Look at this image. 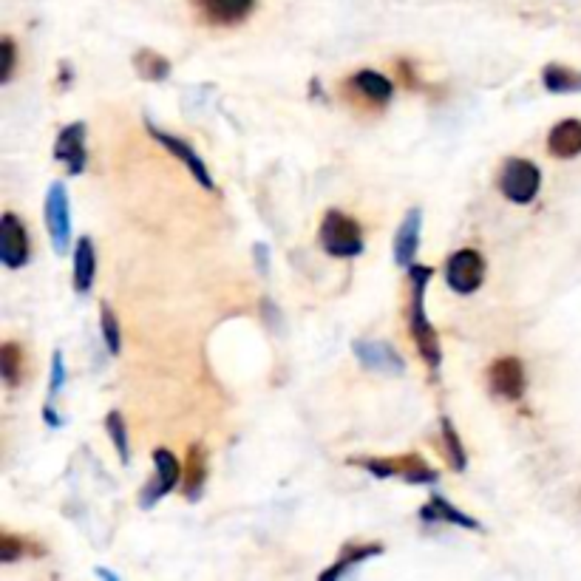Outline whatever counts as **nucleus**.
Wrapping results in <instances>:
<instances>
[{
  "instance_id": "9",
  "label": "nucleus",
  "mask_w": 581,
  "mask_h": 581,
  "mask_svg": "<svg viewBox=\"0 0 581 581\" xmlns=\"http://www.w3.org/2000/svg\"><path fill=\"white\" fill-rule=\"evenodd\" d=\"M488 389H491V394L505 397V400H522V394L528 389L522 360L513 358V355L496 358L488 366Z\"/></svg>"
},
{
  "instance_id": "24",
  "label": "nucleus",
  "mask_w": 581,
  "mask_h": 581,
  "mask_svg": "<svg viewBox=\"0 0 581 581\" xmlns=\"http://www.w3.org/2000/svg\"><path fill=\"white\" fill-rule=\"evenodd\" d=\"M105 428H108V437H111V443H114L117 454H120L122 465H128L131 462V443H128V428H125L120 411H108L105 414Z\"/></svg>"
},
{
  "instance_id": "14",
  "label": "nucleus",
  "mask_w": 581,
  "mask_h": 581,
  "mask_svg": "<svg viewBox=\"0 0 581 581\" xmlns=\"http://www.w3.org/2000/svg\"><path fill=\"white\" fill-rule=\"evenodd\" d=\"M346 88L363 100V103H372V105H386L392 100L394 86L389 77H383L380 71L372 69H363L358 74H352L349 80H346Z\"/></svg>"
},
{
  "instance_id": "22",
  "label": "nucleus",
  "mask_w": 581,
  "mask_h": 581,
  "mask_svg": "<svg viewBox=\"0 0 581 581\" xmlns=\"http://www.w3.org/2000/svg\"><path fill=\"white\" fill-rule=\"evenodd\" d=\"M134 69L142 80L148 83H162L171 77V60L162 57V54L151 52V49H142V52L134 54Z\"/></svg>"
},
{
  "instance_id": "7",
  "label": "nucleus",
  "mask_w": 581,
  "mask_h": 581,
  "mask_svg": "<svg viewBox=\"0 0 581 581\" xmlns=\"http://www.w3.org/2000/svg\"><path fill=\"white\" fill-rule=\"evenodd\" d=\"M154 479L142 488V494H139V505L145 508V511H151L159 499H165V496L171 494L173 488L179 485V479H182V465L176 460V454L168 451V448H156L154 451Z\"/></svg>"
},
{
  "instance_id": "23",
  "label": "nucleus",
  "mask_w": 581,
  "mask_h": 581,
  "mask_svg": "<svg viewBox=\"0 0 581 581\" xmlns=\"http://www.w3.org/2000/svg\"><path fill=\"white\" fill-rule=\"evenodd\" d=\"M0 372L6 386H20V377H23V349L15 341H6L0 346Z\"/></svg>"
},
{
  "instance_id": "16",
  "label": "nucleus",
  "mask_w": 581,
  "mask_h": 581,
  "mask_svg": "<svg viewBox=\"0 0 581 581\" xmlns=\"http://www.w3.org/2000/svg\"><path fill=\"white\" fill-rule=\"evenodd\" d=\"M196 6L202 9V15L210 23L233 26V23H241L256 9V0H196Z\"/></svg>"
},
{
  "instance_id": "26",
  "label": "nucleus",
  "mask_w": 581,
  "mask_h": 581,
  "mask_svg": "<svg viewBox=\"0 0 581 581\" xmlns=\"http://www.w3.org/2000/svg\"><path fill=\"white\" fill-rule=\"evenodd\" d=\"M440 428H443V440H445V451H448V462L454 465V471H465V465H468V457H465V448H462L460 434H457V428L454 423L443 417L440 420Z\"/></svg>"
},
{
  "instance_id": "13",
  "label": "nucleus",
  "mask_w": 581,
  "mask_h": 581,
  "mask_svg": "<svg viewBox=\"0 0 581 581\" xmlns=\"http://www.w3.org/2000/svg\"><path fill=\"white\" fill-rule=\"evenodd\" d=\"M420 227H423V210L411 207L403 224L394 233V261L403 270H409L411 264H417L414 258H417V247H420Z\"/></svg>"
},
{
  "instance_id": "15",
  "label": "nucleus",
  "mask_w": 581,
  "mask_h": 581,
  "mask_svg": "<svg viewBox=\"0 0 581 581\" xmlns=\"http://www.w3.org/2000/svg\"><path fill=\"white\" fill-rule=\"evenodd\" d=\"M420 519H423V522H448V525H457V528L465 530H482V525H479L474 516L462 513L457 505H451V502H448L443 494H437V491H431V499L420 508Z\"/></svg>"
},
{
  "instance_id": "3",
  "label": "nucleus",
  "mask_w": 581,
  "mask_h": 581,
  "mask_svg": "<svg viewBox=\"0 0 581 581\" xmlns=\"http://www.w3.org/2000/svg\"><path fill=\"white\" fill-rule=\"evenodd\" d=\"M318 241L326 256L355 258L363 253V230L360 224L341 210H329L318 230Z\"/></svg>"
},
{
  "instance_id": "6",
  "label": "nucleus",
  "mask_w": 581,
  "mask_h": 581,
  "mask_svg": "<svg viewBox=\"0 0 581 581\" xmlns=\"http://www.w3.org/2000/svg\"><path fill=\"white\" fill-rule=\"evenodd\" d=\"M445 281H448L451 290L460 292V295L477 292L482 287V281H485V258H482V253L465 247V250H457L454 256H448Z\"/></svg>"
},
{
  "instance_id": "17",
  "label": "nucleus",
  "mask_w": 581,
  "mask_h": 581,
  "mask_svg": "<svg viewBox=\"0 0 581 581\" xmlns=\"http://www.w3.org/2000/svg\"><path fill=\"white\" fill-rule=\"evenodd\" d=\"M547 151L556 159H576L581 154V120H562L547 134Z\"/></svg>"
},
{
  "instance_id": "8",
  "label": "nucleus",
  "mask_w": 581,
  "mask_h": 581,
  "mask_svg": "<svg viewBox=\"0 0 581 581\" xmlns=\"http://www.w3.org/2000/svg\"><path fill=\"white\" fill-rule=\"evenodd\" d=\"M145 128H148V134L168 151V154L173 156V159H179L185 168L190 171V176L202 185L205 190H216V182H213V176H210V171H207V165H205V159L202 156L196 154L193 151V145L190 142H185V139H179V137H173V134H168V131H162V128H156L154 122L148 120L145 122Z\"/></svg>"
},
{
  "instance_id": "30",
  "label": "nucleus",
  "mask_w": 581,
  "mask_h": 581,
  "mask_svg": "<svg viewBox=\"0 0 581 581\" xmlns=\"http://www.w3.org/2000/svg\"><path fill=\"white\" fill-rule=\"evenodd\" d=\"M394 66H397V74H400V80L406 83V88H420V80H417V74H414V66H411L409 60H403V57H400V60H397Z\"/></svg>"
},
{
  "instance_id": "1",
  "label": "nucleus",
  "mask_w": 581,
  "mask_h": 581,
  "mask_svg": "<svg viewBox=\"0 0 581 581\" xmlns=\"http://www.w3.org/2000/svg\"><path fill=\"white\" fill-rule=\"evenodd\" d=\"M434 270L423 267V264H411L409 267V284H411V298H409V332L414 338V346L420 352V358L431 369V375H440V363H443V346L437 338V329L431 326L426 315V287L431 281Z\"/></svg>"
},
{
  "instance_id": "11",
  "label": "nucleus",
  "mask_w": 581,
  "mask_h": 581,
  "mask_svg": "<svg viewBox=\"0 0 581 581\" xmlns=\"http://www.w3.org/2000/svg\"><path fill=\"white\" fill-rule=\"evenodd\" d=\"M54 159L63 162L71 176H80L86 171V122H71L60 131V137L54 142Z\"/></svg>"
},
{
  "instance_id": "29",
  "label": "nucleus",
  "mask_w": 581,
  "mask_h": 581,
  "mask_svg": "<svg viewBox=\"0 0 581 581\" xmlns=\"http://www.w3.org/2000/svg\"><path fill=\"white\" fill-rule=\"evenodd\" d=\"M66 383V366H63V352L57 349L52 355V380H49V400H54V394L63 389Z\"/></svg>"
},
{
  "instance_id": "28",
  "label": "nucleus",
  "mask_w": 581,
  "mask_h": 581,
  "mask_svg": "<svg viewBox=\"0 0 581 581\" xmlns=\"http://www.w3.org/2000/svg\"><path fill=\"white\" fill-rule=\"evenodd\" d=\"M0 52H3L0 83H9V80H12V74H15V63H18V49H15V43H12V37H3V46H0Z\"/></svg>"
},
{
  "instance_id": "4",
  "label": "nucleus",
  "mask_w": 581,
  "mask_h": 581,
  "mask_svg": "<svg viewBox=\"0 0 581 581\" xmlns=\"http://www.w3.org/2000/svg\"><path fill=\"white\" fill-rule=\"evenodd\" d=\"M542 188V173L530 162V159H519L513 156L502 165L499 171V190L502 196L513 202V205H530L536 199V193Z\"/></svg>"
},
{
  "instance_id": "32",
  "label": "nucleus",
  "mask_w": 581,
  "mask_h": 581,
  "mask_svg": "<svg viewBox=\"0 0 581 581\" xmlns=\"http://www.w3.org/2000/svg\"><path fill=\"white\" fill-rule=\"evenodd\" d=\"M97 576H103V579H111V581L120 579L117 573H111V570H105V567H97Z\"/></svg>"
},
{
  "instance_id": "21",
  "label": "nucleus",
  "mask_w": 581,
  "mask_h": 581,
  "mask_svg": "<svg viewBox=\"0 0 581 581\" xmlns=\"http://www.w3.org/2000/svg\"><path fill=\"white\" fill-rule=\"evenodd\" d=\"M542 86L550 94H581V71L550 63L542 69Z\"/></svg>"
},
{
  "instance_id": "12",
  "label": "nucleus",
  "mask_w": 581,
  "mask_h": 581,
  "mask_svg": "<svg viewBox=\"0 0 581 581\" xmlns=\"http://www.w3.org/2000/svg\"><path fill=\"white\" fill-rule=\"evenodd\" d=\"M352 352L363 369L380 372V375H403L406 363L397 355V349L383 341H355Z\"/></svg>"
},
{
  "instance_id": "20",
  "label": "nucleus",
  "mask_w": 581,
  "mask_h": 581,
  "mask_svg": "<svg viewBox=\"0 0 581 581\" xmlns=\"http://www.w3.org/2000/svg\"><path fill=\"white\" fill-rule=\"evenodd\" d=\"M94 275H97V250H94V241L83 236L74 247V290H91Z\"/></svg>"
},
{
  "instance_id": "5",
  "label": "nucleus",
  "mask_w": 581,
  "mask_h": 581,
  "mask_svg": "<svg viewBox=\"0 0 581 581\" xmlns=\"http://www.w3.org/2000/svg\"><path fill=\"white\" fill-rule=\"evenodd\" d=\"M43 213H46V230L52 236L54 250L57 256L69 253L71 241V205H69V190L63 182H52L46 190V202H43Z\"/></svg>"
},
{
  "instance_id": "19",
  "label": "nucleus",
  "mask_w": 581,
  "mask_h": 581,
  "mask_svg": "<svg viewBox=\"0 0 581 581\" xmlns=\"http://www.w3.org/2000/svg\"><path fill=\"white\" fill-rule=\"evenodd\" d=\"M207 479V457L202 451V445H190L188 457L182 462V491L190 502H196L202 496Z\"/></svg>"
},
{
  "instance_id": "27",
  "label": "nucleus",
  "mask_w": 581,
  "mask_h": 581,
  "mask_svg": "<svg viewBox=\"0 0 581 581\" xmlns=\"http://www.w3.org/2000/svg\"><path fill=\"white\" fill-rule=\"evenodd\" d=\"M29 550H32V553H40V547H29L23 539H18L15 533H9V530L0 533V562L3 564L18 562V559H23Z\"/></svg>"
},
{
  "instance_id": "10",
  "label": "nucleus",
  "mask_w": 581,
  "mask_h": 581,
  "mask_svg": "<svg viewBox=\"0 0 581 581\" xmlns=\"http://www.w3.org/2000/svg\"><path fill=\"white\" fill-rule=\"evenodd\" d=\"M0 261L9 270H20L29 261V230L15 213H3L0 219Z\"/></svg>"
},
{
  "instance_id": "25",
  "label": "nucleus",
  "mask_w": 581,
  "mask_h": 581,
  "mask_svg": "<svg viewBox=\"0 0 581 581\" xmlns=\"http://www.w3.org/2000/svg\"><path fill=\"white\" fill-rule=\"evenodd\" d=\"M100 324H103V341L105 349L117 358L122 352V332H120V321H117V312L111 309L108 301L100 304Z\"/></svg>"
},
{
  "instance_id": "18",
  "label": "nucleus",
  "mask_w": 581,
  "mask_h": 581,
  "mask_svg": "<svg viewBox=\"0 0 581 581\" xmlns=\"http://www.w3.org/2000/svg\"><path fill=\"white\" fill-rule=\"evenodd\" d=\"M380 553H383V545H377V542H366V545H363V542H349V545L341 547V553H338L335 564L326 570L321 579L332 581L338 579V576H346L355 564L369 562V559H375Z\"/></svg>"
},
{
  "instance_id": "31",
  "label": "nucleus",
  "mask_w": 581,
  "mask_h": 581,
  "mask_svg": "<svg viewBox=\"0 0 581 581\" xmlns=\"http://www.w3.org/2000/svg\"><path fill=\"white\" fill-rule=\"evenodd\" d=\"M43 420H46V423H49V426H52V428H60V426H63V420H60V414L54 411L52 400H49V403L43 406Z\"/></svg>"
},
{
  "instance_id": "2",
  "label": "nucleus",
  "mask_w": 581,
  "mask_h": 581,
  "mask_svg": "<svg viewBox=\"0 0 581 581\" xmlns=\"http://www.w3.org/2000/svg\"><path fill=\"white\" fill-rule=\"evenodd\" d=\"M352 465H360L372 477H400L411 485H437L440 474L428 465L420 454H400V457H352Z\"/></svg>"
}]
</instances>
